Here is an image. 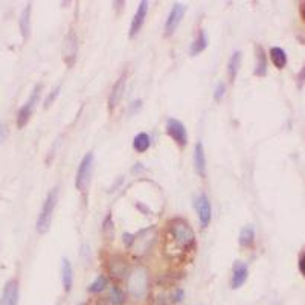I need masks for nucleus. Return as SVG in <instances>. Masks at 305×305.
<instances>
[{
	"instance_id": "obj_21",
	"label": "nucleus",
	"mask_w": 305,
	"mask_h": 305,
	"mask_svg": "<svg viewBox=\"0 0 305 305\" xmlns=\"http://www.w3.org/2000/svg\"><path fill=\"white\" fill-rule=\"evenodd\" d=\"M206 47H208V37H206V32L203 29H200L199 34H197V37H196V40L191 43L190 52H191V55H199Z\"/></svg>"
},
{
	"instance_id": "obj_15",
	"label": "nucleus",
	"mask_w": 305,
	"mask_h": 305,
	"mask_svg": "<svg viewBox=\"0 0 305 305\" xmlns=\"http://www.w3.org/2000/svg\"><path fill=\"white\" fill-rule=\"evenodd\" d=\"M108 272L111 273V276L114 278H124L126 273H127V261L119 257V255H114L108 260Z\"/></svg>"
},
{
	"instance_id": "obj_3",
	"label": "nucleus",
	"mask_w": 305,
	"mask_h": 305,
	"mask_svg": "<svg viewBox=\"0 0 305 305\" xmlns=\"http://www.w3.org/2000/svg\"><path fill=\"white\" fill-rule=\"evenodd\" d=\"M93 162H95V156L93 153H87L77 169V177H75V187L80 193H86L89 185H90V178H92V172H93Z\"/></svg>"
},
{
	"instance_id": "obj_33",
	"label": "nucleus",
	"mask_w": 305,
	"mask_h": 305,
	"mask_svg": "<svg viewBox=\"0 0 305 305\" xmlns=\"http://www.w3.org/2000/svg\"><path fill=\"white\" fill-rule=\"evenodd\" d=\"M183 299V290H177L174 294H172V300L174 302H180Z\"/></svg>"
},
{
	"instance_id": "obj_5",
	"label": "nucleus",
	"mask_w": 305,
	"mask_h": 305,
	"mask_svg": "<svg viewBox=\"0 0 305 305\" xmlns=\"http://www.w3.org/2000/svg\"><path fill=\"white\" fill-rule=\"evenodd\" d=\"M40 92H41V84H37L34 87V90L31 92V96L28 98V101L19 110V113H17V127L19 129H23L28 124V120L31 119L32 113H34V108H35V105L38 102Z\"/></svg>"
},
{
	"instance_id": "obj_12",
	"label": "nucleus",
	"mask_w": 305,
	"mask_h": 305,
	"mask_svg": "<svg viewBox=\"0 0 305 305\" xmlns=\"http://www.w3.org/2000/svg\"><path fill=\"white\" fill-rule=\"evenodd\" d=\"M19 303V282L11 279L5 284L0 305H17Z\"/></svg>"
},
{
	"instance_id": "obj_18",
	"label": "nucleus",
	"mask_w": 305,
	"mask_h": 305,
	"mask_svg": "<svg viewBox=\"0 0 305 305\" xmlns=\"http://www.w3.org/2000/svg\"><path fill=\"white\" fill-rule=\"evenodd\" d=\"M31 11H32V5H26V8L23 10L20 20H19V26H20V32L23 40H28L31 35Z\"/></svg>"
},
{
	"instance_id": "obj_1",
	"label": "nucleus",
	"mask_w": 305,
	"mask_h": 305,
	"mask_svg": "<svg viewBox=\"0 0 305 305\" xmlns=\"http://www.w3.org/2000/svg\"><path fill=\"white\" fill-rule=\"evenodd\" d=\"M196 248V233L190 223L183 218H172L166 223L165 252L172 258L185 257Z\"/></svg>"
},
{
	"instance_id": "obj_34",
	"label": "nucleus",
	"mask_w": 305,
	"mask_h": 305,
	"mask_svg": "<svg viewBox=\"0 0 305 305\" xmlns=\"http://www.w3.org/2000/svg\"><path fill=\"white\" fill-rule=\"evenodd\" d=\"M300 16H302L303 20H305V4H300Z\"/></svg>"
},
{
	"instance_id": "obj_27",
	"label": "nucleus",
	"mask_w": 305,
	"mask_h": 305,
	"mask_svg": "<svg viewBox=\"0 0 305 305\" xmlns=\"http://www.w3.org/2000/svg\"><path fill=\"white\" fill-rule=\"evenodd\" d=\"M59 90H61V86L58 84L49 95H47V98L44 99V108H47V107H50L53 102H55V99H56V96L59 95Z\"/></svg>"
},
{
	"instance_id": "obj_29",
	"label": "nucleus",
	"mask_w": 305,
	"mask_h": 305,
	"mask_svg": "<svg viewBox=\"0 0 305 305\" xmlns=\"http://www.w3.org/2000/svg\"><path fill=\"white\" fill-rule=\"evenodd\" d=\"M122 239H124V244L127 248H132L135 241H136V235H132V233H124L122 235Z\"/></svg>"
},
{
	"instance_id": "obj_17",
	"label": "nucleus",
	"mask_w": 305,
	"mask_h": 305,
	"mask_svg": "<svg viewBox=\"0 0 305 305\" xmlns=\"http://www.w3.org/2000/svg\"><path fill=\"white\" fill-rule=\"evenodd\" d=\"M61 281H63V287L66 291H71L72 290V284H74V269H72V264L68 258H63L61 261Z\"/></svg>"
},
{
	"instance_id": "obj_22",
	"label": "nucleus",
	"mask_w": 305,
	"mask_h": 305,
	"mask_svg": "<svg viewBox=\"0 0 305 305\" xmlns=\"http://www.w3.org/2000/svg\"><path fill=\"white\" fill-rule=\"evenodd\" d=\"M239 244L242 248H252L255 242V230L252 226H244L239 232Z\"/></svg>"
},
{
	"instance_id": "obj_14",
	"label": "nucleus",
	"mask_w": 305,
	"mask_h": 305,
	"mask_svg": "<svg viewBox=\"0 0 305 305\" xmlns=\"http://www.w3.org/2000/svg\"><path fill=\"white\" fill-rule=\"evenodd\" d=\"M254 74L257 77H266L267 75V55L263 46H255V69Z\"/></svg>"
},
{
	"instance_id": "obj_26",
	"label": "nucleus",
	"mask_w": 305,
	"mask_h": 305,
	"mask_svg": "<svg viewBox=\"0 0 305 305\" xmlns=\"http://www.w3.org/2000/svg\"><path fill=\"white\" fill-rule=\"evenodd\" d=\"M102 233L107 239H111L113 235H114V229H113V220H111V215L108 214L102 223Z\"/></svg>"
},
{
	"instance_id": "obj_28",
	"label": "nucleus",
	"mask_w": 305,
	"mask_h": 305,
	"mask_svg": "<svg viewBox=\"0 0 305 305\" xmlns=\"http://www.w3.org/2000/svg\"><path fill=\"white\" fill-rule=\"evenodd\" d=\"M224 92H226V86H224V83H223V81H220V83L217 84V87H215V92H214V99H215V101H221V99H223V96H224Z\"/></svg>"
},
{
	"instance_id": "obj_2",
	"label": "nucleus",
	"mask_w": 305,
	"mask_h": 305,
	"mask_svg": "<svg viewBox=\"0 0 305 305\" xmlns=\"http://www.w3.org/2000/svg\"><path fill=\"white\" fill-rule=\"evenodd\" d=\"M56 202H58V188L55 187L47 193V196L43 202V206L40 209V214L37 218V232L38 233H46L49 230Z\"/></svg>"
},
{
	"instance_id": "obj_30",
	"label": "nucleus",
	"mask_w": 305,
	"mask_h": 305,
	"mask_svg": "<svg viewBox=\"0 0 305 305\" xmlns=\"http://www.w3.org/2000/svg\"><path fill=\"white\" fill-rule=\"evenodd\" d=\"M297 87L299 89H302L303 87V84H305V65H303V68L299 71V74H297Z\"/></svg>"
},
{
	"instance_id": "obj_9",
	"label": "nucleus",
	"mask_w": 305,
	"mask_h": 305,
	"mask_svg": "<svg viewBox=\"0 0 305 305\" xmlns=\"http://www.w3.org/2000/svg\"><path fill=\"white\" fill-rule=\"evenodd\" d=\"M126 83H127V75L122 74V75L117 78V81L114 83V86L111 87V92H110V95H108V111H110V113L117 107V104L120 102L122 96H124Z\"/></svg>"
},
{
	"instance_id": "obj_31",
	"label": "nucleus",
	"mask_w": 305,
	"mask_h": 305,
	"mask_svg": "<svg viewBox=\"0 0 305 305\" xmlns=\"http://www.w3.org/2000/svg\"><path fill=\"white\" fill-rule=\"evenodd\" d=\"M297 266H299V270H300V273L303 275V278H305V251L299 255V261H297Z\"/></svg>"
},
{
	"instance_id": "obj_11",
	"label": "nucleus",
	"mask_w": 305,
	"mask_h": 305,
	"mask_svg": "<svg viewBox=\"0 0 305 305\" xmlns=\"http://www.w3.org/2000/svg\"><path fill=\"white\" fill-rule=\"evenodd\" d=\"M77 52H78V38H77L75 32L71 31L65 40V47H63V58L69 66H72V63L75 61Z\"/></svg>"
},
{
	"instance_id": "obj_24",
	"label": "nucleus",
	"mask_w": 305,
	"mask_h": 305,
	"mask_svg": "<svg viewBox=\"0 0 305 305\" xmlns=\"http://www.w3.org/2000/svg\"><path fill=\"white\" fill-rule=\"evenodd\" d=\"M133 148L138 153H145L150 148V136L147 133H139L133 139Z\"/></svg>"
},
{
	"instance_id": "obj_13",
	"label": "nucleus",
	"mask_w": 305,
	"mask_h": 305,
	"mask_svg": "<svg viewBox=\"0 0 305 305\" xmlns=\"http://www.w3.org/2000/svg\"><path fill=\"white\" fill-rule=\"evenodd\" d=\"M147 13H148V2L142 0L139 4L136 13H135V17L132 20V25H130V37L133 38L136 34H139V31L142 29V25L145 22V17H147Z\"/></svg>"
},
{
	"instance_id": "obj_7",
	"label": "nucleus",
	"mask_w": 305,
	"mask_h": 305,
	"mask_svg": "<svg viewBox=\"0 0 305 305\" xmlns=\"http://www.w3.org/2000/svg\"><path fill=\"white\" fill-rule=\"evenodd\" d=\"M185 13H187V7L183 4H174L172 5L171 11L168 14V19L165 22V35L166 37H169V35H172L175 32V29L178 28L183 16H185Z\"/></svg>"
},
{
	"instance_id": "obj_35",
	"label": "nucleus",
	"mask_w": 305,
	"mask_h": 305,
	"mask_svg": "<svg viewBox=\"0 0 305 305\" xmlns=\"http://www.w3.org/2000/svg\"><path fill=\"white\" fill-rule=\"evenodd\" d=\"M142 163H136V166L133 168V172H136V171H141V169H144L142 166H141Z\"/></svg>"
},
{
	"instance_id": "obj_10",
	"label": "nucleus",
	"mask_w": 305,
	"mask_h": 305,
	"mask_svg": "<svg viewBox=\"0 0 305 305\" xmlns=\"http://www.w3.org/2000/svg\"><path fill=\"white\" fill-rule=\"evenodd\" d=\"M249 276V267L246 263L242 261H235L232 266V279H230V287L233 290L239 288L244 282H246Z\"/></svg>"
},
{
	"instance_id": "obj_8",
	"label": "nucleus",
	"mask_w": 305,
	"mask_h": 305,
	"mask_svg": "<svg viewBox=\"0 0 305 305\" xmlns=\"http://www.w3.org/2000/svg\"><path fill=\"white\" fill-rule=\"evenodd\" d=\"M194 205H196V211H197L200 224L203 227H206L211 223V217H212V208H211V202H209L208 196L206 194H200L196 199Z\"/></svg>"
},
{
	"instance_id": "obj_19",
	"label": "nucleus",
	"mask_w": 305,
	"mask_h": 305,
	"mask_svg": "<svg viewBox=\"0 0 305 305\" xmlns=\"http://www.w3.org/2000/svg\"><path fill=\"white\" fill-rule=\"evenodd\" d=\"M241 61H242V53L239 50L233 52L232 56L229 58V63H227V75H229V80L230 81H235L238 72H239V68H241Z\"/></svg>"
},
{
	"instance_id": "obj_16",
	"label": "nucleus",
	"mask_w": 305,
	"mask_h": 305,
	"mask_svg": "<svg viewBox=\"0 0 305 305\" xmlns=\"http://www.w3.org/2000/svg\"><path fill=\"white\" fill-rule=\"evenodd\" d=\"M194 168L200 177L206 175V154H205V147L202 142H197L194 148Z\"/></svg>"
},
{
	"instance_id": "obj_23",
	"label": "nucleus",
	"mask_w": 305,
	"mask_h": 305,
	"mask_svg": "<svg viewBox=\"0 0 305 305\" xmlns=\"http://www.w3.org/2000/svg\"><path fill=\"white\" fill-rule=\"evenodd\" d=\"M108 300L111 305H124L126 302V293L120 287L117 285H111L108 290Z\"/></svg>"
},
{
	"instance_id": "obj_20",
	"label": "nucleus",
	"mask_w": 305,
	"mask_h": 305,
	"mask_svg": "<svg viewBox=\"0 0 305 305\" xmlns=\"http://www.w3.org/2000/svg\"><path fill=\"white\" fill-rule=\"evenodd\" d=\"M269 55H270V59H272V63L276 69H284L287 66V53L282 47H278V46L270 47Z\"/></svg>"
},
{
	"instance_id": "obj_32",
	"label": "nucleus",
	"mask_w": 305,
	"mask_h": 305,
	"mask_svg": "<svg viewBox=\"0 0 305 305\" xmlns=\"http://www.w3.org/2000/svg\"><path fill=\"white\" fill-rule=\"evenodd\" d=\"M141 105H142V101H141V99L133 101V102L130 104V114H133L136 110H139V108H141Z\"/></svg>"
},
{
	"instance_id": "obj_25",
	"label": "nucleus",
	"mask_w": 305,
	"mask_h": 305,
	"mask_svg": "<svg viewBox=\"0 0 305 305\" xmlns=\"http://www.w3.org/2000/svg\"><path fill=\"white\" fill-rule=\"evenodd\" d=\"M108 285V279L105 275H99L90 285H89V293H101L102 290H105V287Z\"/></svg>"
},
{
	"instance_id": "obj_4",
	"label": "nucleus",
	"mask_w": 305,
	"mask_h": 305,
	"mask_svg": "<svg viewBox=\"0 0 305 305\" xmlns=\"http://www.w3.org/2000/svg\"><path fill=\"white\" fill-rule=\"evenodd\" d=\"M148 287V273L144 267L135 269L129 276V290L135 297H142Z\"/></svg>"
},
{
	"instance_id": "obj_6",
	"label": "nucleus",
	"mask_w": 305,
	"mask_h": 305,
	"mask_svg": "<svg viewBox=\"0 0 305 305\" xmlns=\"http://www.w3.org/2000/svg\"><path fill=\"white\" fill-rule=\"evenodd\" d=\"M166 133L180 148L187 147V144H188V132H187L185 126H183L178 119L169 117L166 120Z\"/></svg>"
}]
</instances>
